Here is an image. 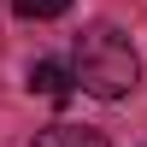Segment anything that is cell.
I'll return each mask as SVG.
<instances>
[{"instance_id": "obj_1", "label": "cell", "mask_w": 147, "mask_h": 147, "mask_svg": "<svg viewBox=\"0 0 147 147\" xmlns=\"http://www.w3.org/2000/svg\"><path fill=\"white\" fill-rule=\"evenodd\" d=\"M77 88L94 94V100H124L129 88L141 82V59L136 47H129L124 30H112V24H94V30L77 35Z\"/></svg>"}, {"instance_id": "obj_2", "label": "cell", "mask_w": 147, "mask_h": 147, "mask_svg": "<svg viewBox=\"0 0 147 147\" xmlns=\"http://www.w3.org/2000/svg\"><path fill=\"white\" fill-rule=\"evenodd\" d=\"M71 88H77V71H71V65H59V59L30 65V94H41V100H65Z\"/></svg>"}, {"instance_id": "obj_3", "label": "cell", "mask_w": 147, "mask_h": 147, "mask_svg": "<svg viewBox=\"0 0 147 147\" xmlns=\"http://www.w3.org/2000/svg\"><path fill=\"white\" fill-rule=\"evenodd\" d=\"M30 147H106L100 129H82V124H47Z\"/></svg>"}, {"instance_id": "obj_4", "label": "cell", "mask_w": 147, "mask_h": 147, "mask_svg": "<svg viewBox=\"0 0 147 147\" xmlns=\"http://www.w3.org/2000/svg\"><path fill=\"white\" fill-rule=\"evenodd\" d=\"M71 0H18V18H59Z\"/></svg>"}]
</instances>
